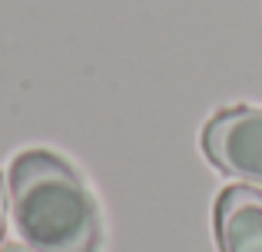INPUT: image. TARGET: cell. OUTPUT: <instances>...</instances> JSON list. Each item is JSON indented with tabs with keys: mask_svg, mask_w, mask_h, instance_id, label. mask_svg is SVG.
<instances>
[{
	"mask_svg": "<svg viewBox=\"0 0 262 252\" xmlns=\"http://www.w3.org/2000/svg\"><path fill=\"white\" fill-rule=\"evenodd\" d=\"M17 236L33 252H96L103 222L90 186L50 149H24L7 173Z\"/></svg>",
	"mask_w": 262,
	"mask_h": 252,
	"instance_id": "obj_1",
	"label": "cell"
},
{
	"mask_svg": "<svg viewBox=\"0 0 262 252\" xmlns=\"http://www.w3.org/2000/svg\"><path fill=\"white\" fill-rule=\"evenodd\" d=\"M203 153L239 182L262 186V106H229L203 126Z\"/></svg>",
	"mask_w": 262,
	"mask_h": 252,
	"instance_id": "obj_2",
	"label": "cell"
},
{
	"mask_svg": "<svg viewBox=\"0 0 262 252\" xmlns=\"http://www.w3.org/2000/svg\"><path fill=\"white\" fill-rule=\"evenodd\" d=\"M219 252H262V189L226 186L216 199Z\"/></svg>",
	"mask_w": 262,
	"mask_h": 252,
	"instance_id": "obj_3",
	"label": "cell"
},
{
	"mask_svg": "<svg viewBox=\"0 0 262 252\" xmlns=\"http://www.w3.org/2000/svg\"><path fill=\"white\" fill-rule=\"evenodd\" d=\"M7 213H10V199H7V179L0 176V239H4V229H7Z\"/></svg>",
	"mask_w": 262,
	"mask_h": 252,
	"instance_id": "obj_4",
	"label": "cell"
},
{
	"mask_svg": "<svg viewBox=\"0 0 262 252\" xmlns=\"http://www.w3.org/2000/svg\"><path fill=\"white\" fill-rule=\"evenodd\" d=\"M0 252H33V249H27V246H4Z\"/></svg>",
	"mask_w": 262,
	"mask_h": 252,
	"instance_id": "obj_5",
	"label": "cell"
}]
</instances>
